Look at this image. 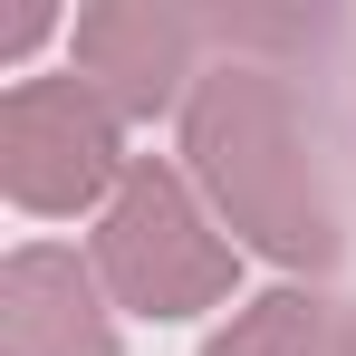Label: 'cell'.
Returning a JSON list of instances; mask_svg holds the SVG:
<instances>
[{
  "instance_id": "52a82bcc",
  "label": "cell",
  "mask_w": 356,
  "mask_h": 356,
  "mask_svg": "<svg viewBox=\"0 0 356 356\" xmlns=\"http://www.w3.org/2000/svg\"><path fill=\"white\" fill-rule=\"evenodd\" d=\"M29 39H49V10H0V49H10V58H19V49H29Z\"/></svg>"
},
{
  "instance_id": "7a4b0ae2",
  "label": "cell",
  "mask_w": 356,
  "mask_h": 356,
  "mask_svg": "<svg viewBox=\"0 0 356 356\" xmlns=\"http://www.w3.org/2000/svg\"><path fill=\"white\" fill-rule=\"evenodd\" d=\"M97 280L116 308L135 318H154V327H174V318H202V308H222L241 289V250L212 222H202V202H193V174H174L164 154H135L116 183V202L97 212Z\"/></svg>"
},
{
  "instance_id": "6da1fadb",
  "label": "cell",
  "mask_w": 356,
  "mask_h": 356,
  "mask_svg": "<svg viewBox=\"0 0 356 356\" xmlns=\"http://www.w3.org/2000/svg\"><path fill=\"white\" fill-rule=\"evenodd\" d=\"M183 174L212 193L260 260L280 270H337L347 260V212L318 174V145L298 116L289 77L260 58H212L193 106H183Z\"/></svg>"
},
{
  "instance_id": "8992f818",
  "label": "cell",
  "mask_w": 356,
  "mask_h": 356,
  "mask_svg": "<svg viewBox=\"0 0 356 356\" xmlns=\"http://www.w3.org/2000/svg\"><path fill=\"white\" fill-rule=\"evenodd\" d=\"M337 318L347 308L318 289H270L250 308H232V327L202 337V356H337Z\"/></svg>"
},
{
  "instance_id": "ba28073f",
  "label": "cell",
  "mask_w": 356,
  "mask_h": 356,
  "mask_svg": "<svg viewBox=\"0 0 356 356\" xmlns=\"http://www.w3.org/2000/svg\"><path fill=\"white\" fill-rule=\"evenodd\" d=\"M337 356H356V308H347V318H337Z\"/></svg>"
},
{
  "instance_id": "5b68a950",
  "label": "cell",
  "mask_w": 356,
  "mask_h": 356,
  "mask_svg": "<svg viewBox=\"0 0 356 356\" xmlns=\"http://www.w3.org/2000/svg\"><path fill=\"white\" fill-rule=\"evenodd\" d=\"M97 289H106L97 260L58 241H19L0 260V356H125Z\"/></svg>"
},
{
  "instance_id": "3957f363",
  "label": "cell",
  "mask_w": 356,
  "mask_h": 356,
  "mask_svg": "<svg viewBox=\"0 0 356 356\" xmlns=\"http://www.w3.org/2000/svg\"><path fill=\"white\" fill-rule=\"evenodd\" d=\"M116 106L87 87V77H19L0 97V193L19 212H87V202H116L125 183V135Z\"/></svg>"
},
{
  "instance_id": "277c9868",
  "label": "cell",
  "mask_w": 356,
  "mask_h": 356,
  "mask_svg": "<svg viewBox=\"0 0 356 356\" xmlns=\"http://www.w3.org/2000/svg\"><path fill=\"white\" fill-rule=\"evenodd\" d=\"M202 39H212L202 10L97 0V10H77V77L116 116H164V106H193V87H202Z\"/></svg>"
}]
</instances>
